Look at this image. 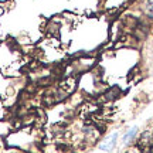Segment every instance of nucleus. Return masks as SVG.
<instances>
[{
	"label": "nucleus",
	"instance_id": "7ed1b4c3",
	"mask_svg": "<svg viewBox=\"0 0 153 153\" xmlns=\"http://www.w3.org/2000/svg\"><path fill=\"white\" fill-rule=\"evenodd\" d=\"M148 10H149V14L153 16V0H149L148 1Z\"/></svg>",
	"mask_w": 153,
	"mask_h": 153
},
{
	"label": "nucleus",
	"instance_id": "f03ea898",
	"mask_svg": "<svg viewBox=\"0 0 153 153\" xmlns=\"http://www.w3.org/2000/svg\"><path fill=\"white\" fill-rule=\"evenodd\" d=\"M137 133V128H132L131 131L128 132V133H126L125 136H123V142H128V140H131V139H133V136H135V135H136Z\"/></svg>",
	"mask_w": 153,
	"mask_h": 153
},
{
	"label": "nucleus",
	"instance_id": "f257e3e1",
	"mask_svg": "<svg viewBox=\"0 0 153 153\" xmlns=\"http://www.w3.org/2000/svg\"><path fill=\"white\" fill-rule=\"evenodd\" d=\"M116 139H118V133H112L104 143L99 145V149H102V150H112L115 143H116Z\"/></svg>",
	"mask_w": 153,
	"mask_h": 153
}]
</instances>
